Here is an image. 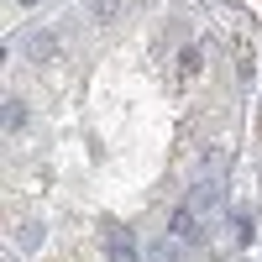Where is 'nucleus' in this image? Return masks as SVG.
<instances>
[{"label":"nucleus","mask_w":262,"mask_h":262,"mask_svg":"<svg viewBox=\"0 0 262 262\" xmlns=\"http://www.w3.org/2000/svg\"><path fill=\"white\" fill-rule=\"evenodd\" d=\"M168 236H173L179 247H200V242H205V215H200V210H194V205L184 200L179 210L168 215Z\"/></svg>","instance_id":"nucleus-1"},{"label":"nucleus","mask_w":262,"mask_h":262,"mask_svg":"<svg viewBox=\"0 0 262 262\" xmlns=\"http://www.w3.org/2000/svg\"><path fill=\"white\" fill-rule=\"evenodd\" d=\"M58 48H63L58 27H42V32H32L27 42H21V53H27V63H53V58H58Z\"/></svg>","instance_id":"nucleus-2"},{"label":"nucleus","mask_w":262,"mask_h":262,"mask_svg":"<svg viewBox=\"0 0 262 262\" xmlns=\"http://www.w3.org/2000/svg\"><path fill=\"white\" fill-rule=\"evenodd\" d=\"M105 257L111 262H142V252H137V242H131V231H111V242H105Z\"/></svg>","instance_id":"nucleus-3"},{"label":"nucleus","mask_w":262,"mask_h":262,"mask_svg":"<svg viewBox=\"0 0 262 262\" xmlns=\"http://www.w3.org/2000/svg\"><path fill=\"white\" fill-rule=\"evenodd\" d=\"M27 121H32V111H27V100H6V131H11V137H21V131H27Z\"/></svg>","instance_id":"nucleus-4"},{"label":"nucleus","mask_w":262,"mask_h":262,"mask_svg":"<svg viewBox=\"0 0 262 262\" xmlns=\"http://www.w3.org/2000/svg\"><path fill=\"white\" fill-rule=\"evenodd\" d=\"M200 69H205V53H200V42H184V48H179V74H184V79H194Z\"/></svg>","instance_id":"nucleus-5"},{"label":"nucleus","mask_w":262,"mask_h":262,"mask_svg":"<svg viewBox=\"0 0 262 262\" xmlns=\"http://www.w3.org/2000/svg\"><path fill=\"white\" fill-rule=\"evenodd\" d=\"M42 236H48V231H42V221H21V226H16V247H21V252H37Z\"/></svg>","instance_id":"nucleus-6"},{"label":"nucleus","mask_w":262,"mask_h":262,"mask_svg":"<svg viewBox=\"0 0 262 262\" xmlns=\"http://www.w3.org/2000/svg\"><path fill=\"white\" fill-rule=\"evenodd\" d=\"M90 16H95V27H111V21L121 16V0H95V6H90Z\"/></svg>","instance_id":"nucleus-7"},{"label":"nucleus","mask_w":262,"mask_h":262,"mask_svg":"<svg viewBox=\"0 0 262 262\" xmlns=\"http://www.w3.org/2000/svg\"><path fill=\"white\" fill-rule=\"evenodd\" d=\"M231 236H236V247H252V221H247V215L231 221Z\"/></svg>","instance_id":"nucleus-8"},{"label":"nucleus","mask_w":262,"mask_h":262,"mask_svg":"<svg viewBox=\"0 0 262 262\" xmlns=\"http://www.w3.org/2000/svg\"><path fill=\"white\" fill-rule=\"evenodd\" d=\"M152 262H179V252H173L168 242H158V247H152Z\"/></svg>","instance_id":"nucleus-9"},{"label":"nucleus","mask_w":262,"mask_h":262,"mask_svg":"<svg viewBox=\"0 0 262 262\" xmlns=\"http://www.w3.org/2000/svg\"><path fill=\"white\" fill-rule=\"evenodd\" d=\"M16 6H42V0H16Z\"/></svg>","instance_id":"nucleus-10"}]
</instances>
